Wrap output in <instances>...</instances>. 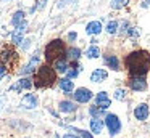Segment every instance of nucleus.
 Wrapping results in <instances>:
<instances>
[{
	"label": "nucleus",
	"instance_id": "obj_7",
	"mask_svg": "<svg viewBox=\"0 0 150 138\" xmlns=\"http://www.w3.org/2000/svg\"><path fill=\"white\" fill-rule=\"evenodd\" d=\"M74 99L78 103H87V101H91L92 99V92L89 88H84V87H81V88H78L74 92Z\"/></svg>",
	"mask_w": 150,
	"mask_h": 138
},
{
	"label": "nucleus",
	"instance_id": "obj_9",
	"mask_svg": "<svg viewBox=\"0 0 150 138\" xmlns=\"http://www.w3.org/2000/svg\"><path fill=\"white\" fill-rule=\"evenodd\" d=\"M37 103H39V99H37V96L34 95V93H28V95H24L23 99H21V106H23L24 109L37 108Z\"/></svg>",
	"mask_w": 150,
	"mask_h": 138
},
{
	"label": "nucleus",
	"instance_id": "obj_13",
	"mask_svg": "<svg viewBox=\"0 0 150 138\" xmlns=\"http://www.w3.org/2000/svg\"><path fill=\"white\" fill-rule=\"evenodd\" d=\"M65 58H66V60H69L71 63H74V61H78L79 58H81V50L76 48V47L68 48V50L65 51Z\"/></svg>",
	"mask_w": 150,
	"mask_h": 138
},
{
	"label": "nucleus",
	"instance_id": "obj_37",
	"mask_svg": "<svg viewBox=\"0 0 150 138\" xmlns=\"http://www.w3.org/2000/svg\"><path fill=\"white\" fill-rule=\"evenodd\" d=\"M2 2H4V3H5V2H10V0H2Z\"/></svg>",
	"mask_w": 150,
	"mask_h": 138
},
{
	"label": "nucleus",
	"instance_id": "obj_30",
	"mask_svg": "<svg viewBox=\"0 0 150 138\" xmlns=\"http://www.w3.org/2000/svg\"><path fill=\"white\" fill-rule=\"evenodd\" d=\"M127 31H129V22L124 21L123 24H121V34H127Z\"/></svg>",
	"mask_w": 150,
	"mask_h": 138
},
{
	"label": "nucleus",
	"instance_id": "obj_14",
	"mask_svg": "<svg viewBox=\"0 0 150 138\" xmlns=\"http://www.w3.org/2000/svg\"><path fill=\"white\" fill-rule=\"evenodd\" d=\"M100 31H102V24L98 21H91L86 26V32L89 35H97V34H100Z\"/></svg>",
	"mask_w": 150,
	"mask_h": 138
},
{
	"label": "nucleus",
	"instance_id": "obj_26",
	"mask_svg": "<svg viewBox=\"0 0 150 138\" xmlns=\"http://www.w3.org/2000/svg\"><path fill=\"white\" fill-rule=\"evenodd\" d=\"M107 32L108 34H116L118 32V22L116 21H110L107 24Z\"/></svg>",
	"mask_w": 150,
	"mask_h": 138
},
{
	"label": "nucleus",
	"instance_id": "obj_23",
	"mask_svg": "<svg viewBox=\"0 0 150 138\" xmlns=\"http://www.w3.org/2000/svg\"><path fill=\"white\" fill-rule=\"evenodd\" d=\"M24 21V11H21V10H18V11L13 13V18H11V24L16 27L18 24H21V22Z\"/></svg>",
	"mask_w": 150,
	"mask_h": 138
},
{
	"label": "nucleus",
	"instance_id": "obj_31",
	"mask_svg": "<svg viewBox=\"0 0 150 138\" xmlns=\"http://www.w3.org/2000/svg\"><path fill=\"white\" fill-rule=\"evenodd\" d=\"M74 0H58V8H63L65 5H68V3H73Z\"/></svg>",
	"mask_w": 150,
	"mask_h": 138
},
{
	"label": "nucleus",
	"instance_id": "obj_32",
	"mask_svg": "<svg viewBox=\"0 0 150 138\" xmlns=\"http://www.w3.org/2000/svg\"><path fill=\"white\" fill-rule=\"evenodd\" d=\"M45 2H47V0H37V3H39V5L36 6V10H42L44 6H45Z\"/></svg>",
	"mask_w": 150,
	"mask_h": 138
},
{
	"label": "nucleus",
	"instance_id": "obj_10",
	"mask_svg": "<svg viewBox=\"0 0 150 138\" xmlns=\"http://www.w3.org/2000/svg\"><path fill=\"white\" fill-rule=\"evenodd\" d=\"M149 106L145 104V103H140V104H137L136 108H134V117L137 119V120H145L147 117H149Z\"/></svg>",
	"mask_w": 150,
	"mask_h": 138
},
{
	"label": "nucleus",
	"instance_id": "obj_20",
	"mask_svg": "<svg viewBox=\"0 0 150 138\" xmlns=\"http://www.w3.org/2000/svg\"><path fill=\"white\" fill-rule=\"evenodd\" d=\"M60 88H62V92H65V93H71L73 88H74V85H73V80L66 79V77L60 79Z\"/></svg>",
	"mask_w": 150,
	"mask_h": 138
},
{
	"label": "nucleus",
	"instance_id": "obj_6",
	"mask_svg": "<svg viewBox=\"0 0 150 138\" xmlns=\"http://www.w3.org/2000/svg\"><path fill=\"white\" fill-rule=\"evenodd\" d=\"M26 29H28V21L24 19L21 24L16 26V29H15L13 34H11V42H13V45H21L23 35H24V32H26Z\"/></svg>",
	"mask_w": 150,
	"mask_h": 138
},
{
	"label": "nucleus",
	"instance_id": "obj_4",
	"mask_svg": "<svg viewBox=\"0 0 150 138\" xmlns=\"http://www.w3.org/2000/svg\"><path fill=\"white\" fill-rule=\"evenodd\" d=\"M18 61H20V55L15 51L13 47L7 45V47L2 48V51H0V63H2V67H5V71L15 69L18 66Z\"/></svg>",
	"mask_w": 150,
	"mask_h": 138
},
{
	"label": "nucleus",
	"instance_id": "obj_16",
	"mask_svg": "<svg viewBox=\"0 0 150 138\" xmlns=\"http://www.w3.org/2000/svg\"><path fill=\"white\" fill-rule=\"evenodd\" d=\"M53 69H55V72H66V71H68V60H66L65 56L57 60L55 63H53Z\"/></svg>",
	"mask_w": 150,
	"mask_h": 138
},
{
	"label": "nucleus",
	"instance_id": "obj_3",
	"mask_svg": "<svg viewBox=\"0 0 150 138\" xmlns=\"http://www.w3.org/2000/svg\"><path fill=\"white\" fill-rule=\"evenodd\" d=\"M65 42L62 39H55V40H50L49 43L45 45V50H44V56H45L47 64H53L57 60L65 56Z\"/></svg>",
	"mask_w": 150,
	"mask_h": 138
},
{
	"label": "nucleus",
	"instance_id": "obj_33",
	"mask_svg": "<svg viewBox=\"0 0 150 138\" xmlns=\"http://www.w3.org/2000/svg\"><path fill=\"white\" fill-rule=\"evenodd\" d=\"M68 39H69V40H76V39H78V34H76V32H69Z\"/></svg>",
	"mask_w": 150,
	"mask_h": 138
},
{
	"label": "nucleus",
	"instance_id": "obj_34",
	"mask_svg": "<svg viewBox=\"0 0 150 138\" xmlns=\"http://www.w3.org/2000/svg\"><path fill=\"white\" fill-rule=\"evenodd\" d=\"M5 74H7V71H5V67H2V66H0V80H2V77H4Z\"/></svg>",
	"mask_w": 150,
	"mask_h": 138
},
{
	"label": "nucleus",
	"instance_id": "obj_36",
	"mask_svg": "<svg viewBox=\"0 0 150 138\" xmlns=\"http://www.w3.org/2000/svg\"><path fill=\"white\" fill-rule=\"evenodd\" d=\"M63 138H78V137H76V135H71V133H68V135H65Z\"/></svg>",
	"mask_w": 150,
	"mask_h": 138
},
{
	"label": "nucleus",
	"instance_id": "obj_21",
	"mask_svg": "<svg viewBox=\"0 0 150 138\" xmlns=\"http://www.w3.org/2000/svg\"><path fill=\"white\" fill-rule=\"evenodd\" d=\"M58 109L62 112H74L76 111V106H74V103L73 101H60V104H58Z\"/></svg>",
	"mask_w": 150,
	"mask_h": 138
},
{
	"label": "nucleus",
	"instance_id": "obj_8",
	"mask_svg": "<svg viewBox=\"0 0 150 138\" xmlns=\"http://www.w3.org/2000/svg\"><path fill=\"white\" fill-rule=\"evenodd\" d=\"M129 87L136 92H144L147 88L145 77H129Z\"/></svg>",
	"mask_w": 150,
	"mask_h": 138
},
{
	"label": "nucleus",
	"instance_id": "obj_15",
	"mask_svg": "<svg viewBox=\"0 0 150 138\" xmlns=\"http://www.w3.org/2000/svg\"><path fill=\"white\" fill-rule=\"evenodd\" d=\"M107 77H108V72L105 69H95L94 72L91 74L92 82H103V80H107Z\"/></svg>",
	"mask_w": 150,
	"mask_h": 138
},
{
	"label": "nucleus",
	"instance_id": "obj_2",
	"mask_svg": "<svg viewBox=\"0 0 150 138\" xmlns=\"http://www.w3.org/2000/svg\"><path fill=\"white\" fill-rule=\"evenodd\" d=\"M34 85L37 88H49L55 83L57 80V72L52 66L49 64H42V66L37 67L36 74H34Z\"/></svg>",
	"mask_w": 150,
	"mask_h": 138
},
{
	"label": "nucleus",
	"instance_id": "obj_12",
	"mask_svg": "<svg viewBox=\"0 0 150 138\" xmlns=\"http://www.w3.org/2000/svg\"><path fill=\"white\" fill-rule=\"evenodd\" d=\"M31 87H33V82H31V79H28V77H23V79H20L16 83H13V85L10 87V90H13V92H21V90H29Z\"/></svg>",
	"mask_w": 150,
	"mask_h": 138
},
{
	"label": "nucleus",
	"instance_id": "obj_25",
	"mask_svg": "<svg viewBox=\"0 0 150 138\" xmlns=\"http://www.w3.org/2000/svg\"><path fill=\"white\" fill-rule=\"evenodd\" d=\"M127 3H129V0H113V2H111V8L113 10H121V8H124Z\"/></svg>",
	"mask_w": 150,
	"mask_h": 138
},
{
	"label": "nucleus",
	"instance_id": "obj_18",
	"mask_svg": "<svg viewBox=\"0 0 150 138\" xmlns=\"http://www.w3.org/2000/svg\"><path fill=\"white\" fill-rule=\"evenodd\" d=\"M103 120H102V119H98V117H94L91 120V130L94 132V133H102V130H103Z\"/></svg>",
	"mask_w": 150,
	"mask_h": 138
},
{
	"label": "nucleus",
	"instance_id": "obj_1",
	"mask_svg": "<svg viewBox=\"0 0 150 138\" xmlns=\"http://www.w3.org/2000/svg\"><path fill=\"white\" fill-rule=\"evenodd\" d=\"M124 64L131 77H145L150 71V53L145 50L132 51L124 58Z\"/></svg>",
	"mask_w": 150,
	"mask_h": 138
},
{
	"label": "nucleus",
	"instance_id": "obj_5",
	"mask_svg": "<svg viewBox=\"0 0 150 138\" xmlns=\"http://www.w3.org/2000/svg\"><path fill=\"white\" fill-rule=\"evenodd\" d=\"M105 125H107L108 132H110V135H116L118 132L121 130V122L120 119H118L116 114H107V117H105Z\"/></svg>",
	"mask_w": 150,
	"mask_h": 138
},
{
	"label": "nucleus",
	"instance_id": "obj_11",
	"mask_svg": "<svg viewBox=\"0 0 150 138\" xmlns=\"http://www.w3.org/2000/svg\"><path fill=\"white\" fill-rule=\"evenodd\" d=\"M95 104H97L98 109H108L111 104L110 98H108V93L107 92H100L97 95V98H95Z\"/></svg>",
	"mask_w": 150,
	"mask_h": 138
},
{
	"label": "nucleus",
	"instance_id": "obj_17",
	"mask_svg": "<svg viewBox=\"0 0 150 138\" xmlns=\"http://www.w3.org/2000/svg\"><path fill=\"white\" fill-rule=\"evenodd\" d=\"M37 63H39V56H37V53H36L33 58H31L29 63H28L26 66L21 69V74H31V72H34V66H36Z\"/></svg>",
	"mask_w": 150,
	"mask_h": 138
},
{
	"label": "nucleus",
	"instance_id": "obj_35",
	"mask_svg": "<svg viewBox=\"0 0 150 138\" xmlns=\"http://www.w3.org/2000/svg\"><path fill=\"white\" fill-rule=\"evenodd\" d=\"M23 42H24V43H23V50H26V48L31 45V40H23Z\"/></svg>",
	"mask_w": 150,
	"mask_h": 138
},
{
	"label": "nucleus",
	"instance_id": "obj_19",
	"mask_svg": "<svg viewBox=\"0 0 150 138\" xmlns=\"http://www.w3.org/2000/svg\"><path fill=\"white\" fill-rule=\"evenodd\" d=\"M105 64H107L108 67H111L113 71L120 69V63H118V58L115 56V55H107V56H105Z\"/></svg>",
	"mask_w": 150,
	"mask_h": 138
},
{
	"label": "nucleus",
	"instance_id": "obj_28",
	"mask_svg": "<svg viewBox=\"0 0 150 138\" xmlns=\"http://www.w3.org/2000/svg\"><path fill=\"white\" fill-rule=\"evenodd\" d=\"M127 34H129L131 37H134V39H137V37H139V35H140V34H139V31H137L136 27H131L129 31H127Z\"/></svg>",
	"mask_w": 150,
	"mask_h": 138
},
{
	"label": "nucleus",
	"instance_id": "obj_29",
	"mask_svg": "<svg viewBox=\"0 0 150 138\" xmlns=\"http://www.w3.org/2000/svg\"><path fill=\"white\" fill-rule=\"evenodd\" d=\"M74 130H76V128H74ZM76 132L81 135V138H94L91 133H89V132H86V130H76Z\"/></svg>",
	"mask_w": 150,
	"mask_h": 138
},
{
	"label": "nucleus",
	"instance_id": "obj_27",
	"mask_svg": "<svg viewBox=\"0 0 150 138\" xmlns=\"http://www.w3.org/2000/svg\"><path fill=\"white\" fill-rule=\"evenodd\" d=\"M115 98L116 99H124L126 98V90H116V93H115Z\"/></svg>",
	"mask_w": 150,
	"mask_h": 138
},
{
	"label": "nucleus",
	"instance_id": "obj_24",
	"mask_svg": "<svg viewBox=\"0 0 150 138\" xmlns=\"http://www.w3.org/2000/svg\"><path fill=\"white\" fill-rule=\"evenodd\" d=\"M98 55H100V50H98V47H95V45H92L91 48H87V51H86V56L87 58H98Z\"/></svg>",
	"mask_w": 150,
	"mask_h": 138
},
{
	"label": "nucleus",
	"instance_id": "obj_22",
	"mask_svg": "<svg viewBox=\"0 0 150 138\" xmlns=\"http://www.w3.org/2000/svg\"><path fill=\"white\" fill-rule=\"evenodd\" d=\"M66 74H68V77L66 79H74V77H78L79 74V66H78V61H74V63H71V66H68V71H66Z\"/></svg>",
	"mask_w": 150,
	"mask_h": 138
}]
</instances>
